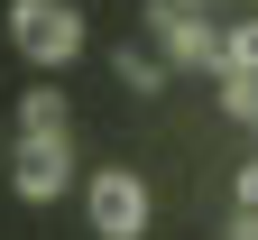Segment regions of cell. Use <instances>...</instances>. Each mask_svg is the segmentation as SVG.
Instances as JSON below:
<instances>
[{
	"label": "cell",
	"mask_w": 258,
	"mask_h": 240,
	"mask_svg": "<svg viewBox=\"0 0 258 240\" xmlns=\"http://www.w3.org/2000/svg\"><path fill=\"white\" fill-rule=\"evenodd\" d=\"M240 203H249V213H258V157L240 166Z\"/></svg>",
	"instance_id": "obj_9"
},
{
	"label": "cell",
	"mask_w": 258,
	"mask_h": 240,
	"mask_svg": "<svg viewBox=\"0 0 258 240\" xmlns=\"http://www.w3.org/2000/svg\"><path fill=\"white\" fill-rule=\"evenodd\" d=\"M139 28L157 37V56H166L175 74H221V28H212V19H184L175 0H148Z\"/></svg>",
	"instance_id": "obj_2"
},
{
	"label": "cell",
	"mask_w": 258,
	"mask_h": 240,
	"mask_svg": "<svg viewBox=\"0 0 258 240\" xmlns=\"http://www.w3.org/2000/svg\"><path fill=\"white\" fill-rule=\"evenodd\" d=\"M175 10H184V19H203V10H212V0H175Z\"/></svg>",
	"instance_id": "obj_10"
},
{
	"label": "cell",
	"mask_w": 258,
	"mask_h": 240,
	"mask_svg": "<svg viewBox=\"0 0 258 240\" xmlns=\"http://www.w3.org/2000/svg\"><path fill=\"white\" fill-rule=\"evenodd\" d=\"M111 74H120L129 92L148 102V92H166V83H175V65L157 56V46H139V37H129V46H111Z\"/></svg>",
	"instance_id": "obj_6"
},
{
	"label": "cell",
	"mask_w": 258,
	"mask_h": 240,
	"mask_svg": "<svg viewBox=\"0 0 258 240\" xmlns=\"http://www.w3.org/2000/svg\"><path fill=\"white\" fill-rule=\"evenodd\" d=\"M10 37H19V56L37 74H64L83 56V10H64V0H10Z\"/></svg>",
	"instance_id": "obj_1"
},
{
	"label": "cell",
	"mask_w": 258,
	"mask_h": 240,
	"mask_svg": "<svg viewBox=\"0 0 258 240\" xmlns=\"http://www.w3.org/2000/svg\"><path fill=\"white\" fill-rule=\"evenodd\" d=\"M221 240H258V213H249V203H240L231 222H221Z\"/></svg>",
	"instance_id": "obj_8"
},
{
	"label": "cell",
	"mask_w": 258,
	"mask_h": 240,
	"mask_svg": "<svg viewBox=\"0 0 258 240\" xmlns=\"http://www.w3.org/2000/svg\"><path fill=\"white\" fill-rule=\"evenodd\" d=\"M64 176H74V139H19V148H10V185H19V203H55Z\"/></svg>",
	"instance_id": "obj_4"
},
{
	"label": "cell",
	"mask_w": 258,
	"mask_h": 240,
	"mask_svg": "<svg viewBox=\"0 0 258 240\" xmlns=\"http://www.w3.org/2000/svg\"><path fill=\"white\" fill-rule=\"evenodd\" d=\"M19 139H74V102H64V83L19 92Z\"/></svg>",
	"instance_id": "obj_5"
},
{
	"label": "cell",
	"mask_w": 258,
	"mask_h": 240,
	"mask_svg": "<svg viewBox=\"0 0 258 240\" xmlns=\"http://www.w3.org/2000/svg\"><path fill=\"white\" fill-rule=\"evenodd\" d=\"M83 213H92V240H148V185L139 166H102L83 185Z\"/></svg>",
	"instance_id": "obj_3"
},
{
	"label": "cell",
	"mask_w": 258,
	"mask_h": 240,
	"mask_svg": "<svg viewBox=\"0 0 258 240\" xmlns=\"http://www.w3.org/2000/svg\"><path fill=\"white\" fill-rule=\"evenodd\" d=\"M64 10H74V0H64Z\"/></svg>",
	"instance_id": "obj_11"
},
{
	"label": "cell",
	"mask_w": 258,
	"mask_h": 240,
	"mask_svg": "<svg viewBox=\"0 0 258 240\" xmlns=\"http://www.w3.org/2000/svg\"><path fill=\"white\" fill-rule=\"evenodd\" d=\"M221 74H258V19L221 28Z\"/></svg>",
	"instance_id": "obj_7"
}]
</instances>
